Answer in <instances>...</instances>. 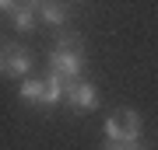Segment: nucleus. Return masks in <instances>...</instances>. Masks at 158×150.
I'll return each mask as SVG.
<instances>
[{"mask_svg":"<svg viewBox=\"0 0 158 150\" xmlns=\"http://www.w3.org/2000/svg\"><path fill=\"white\" fill-rule=\"evenodd\" d=\"M106 150H134V147H119V143H109Z\"/></svg>","mask_w":158,"mask_h":150,"instance_id":"6e6552de","label":"nucleus"},{"mask_svg":"<svg viewBox=\"0 0 158 150\" xmlns=\"http://www.w3.org/2000/svg\"><path fill=\"white\" fill-rule=\"evenodd\" d=\"M134 150H151V147H141V143H137V147H134Z\"/></svg>","mask_w":158,"mask_h":150,"instance_id":"1a4fd4ad","label":"nucleus"},{"mask_svg":"<svg viewBox=\"0 0 158 150\" xmlns=\"http://www.w3.org/2000/svg\"><path fill=\"white\" fill-rule=\"evenodd\" d=\"M39 17H42L46 25L56 28V25L67 21V11H63V7H56V4H39Z\"/></svg>","mask_w":158,"mask_h":150,"instance_id":"0eeeda50","label":"nucleus"},{"mask_svg":"<svg viewBox=\"0 0 158 150\" xmlns=\"http://www.w3.org/2000/svg\"><path fill=\"white\" fill-rule=\"evenodd\" d=\"M81 67H85V52H81L77 39L60 42L56 49L49 52V70H53V77H60V80H67V84H77Z\"/></svg>","mask_w":158,"mask_h":150,"instance_id":"f257e3e1","label":"nucleus"},{"mask_svg":"<svg viewBox=\"0 0 158 150\" xmlns=\"http://www.w3.org/2000/svg\"><path fill=\"white\" fill-rule=\"evenodd\" d=\"M21 98L28 105H42L46 101V80H21Z\"/></svg>","mask_w":158,"mask_h":150,"instance_id":"423d86ee","label":"nucleus"},{"mask_svg":"<svg viewBox=\"0 0 158 150\" xmlns=\"http://www.w3.org/2000/svg\"><path fill=\"white\" fill-rule=\"evenodd\" d=\"M4 11H7V17H11V25L18 32H32L35 21H39V7H32V4H11V0H7Z\"/></svg>","mask_w":158,"mask_h":150,"instance_id":"39448f33","label":"nucleus"},{"mask_svg":"<svg viewBox=\"0 0 158 150\" xmlns=\"http://www.w3.org/2000/svg\"><path fill=\"white\" fill-rule=\"evenodd\" d=\"M0 67H4V77H28L32 56H28V49H25V45L7 42L4 52H0Z\"/></svg>","mask_w":158,"mask_h":150,"instance_id":"7ed1b4c3","label":"nucleus"},{"mask_svg":"<svg viewBox=\"0 0 158 150\" xmlns=\"http://www.w3.org/2000/svg\"><path fill=\"white\" fill-rule=\"evenodd\" d=\"M67 105H70L74 112H91V108H98V91H95V84H85V80L70 84Z\"/></svg>","mask_w":158,"mask_h":150,"instance_id":"20e7f679","label":"nucleus"},{"mask_svg":"<svg viewBox=\"0 0 158 150\" xmlns=\"http://www.w3.org/2000/svg\"><path fill=\"white\" fill-rule=\"evenodd\" d=\"M106 136L109 143L119 147H137V136H141V115L134 108H119L106 119Z\"/></svg>","mask_w":158,"mask_h":150,"instance_id":"f03ea898","label":"nucleus"}]
</instances>
